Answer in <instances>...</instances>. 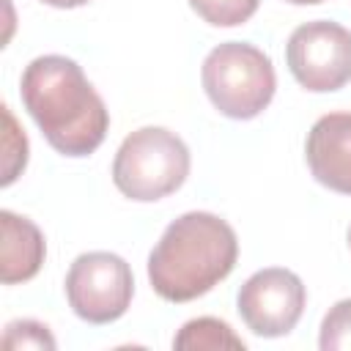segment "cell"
<instances>
[{
  "mask_svg": "<svg viewBox=\"0 0 351 351\" xmlns=\"http://www.w3.org/2000/svg\"><path fill=\"white\" fill-rule=\"evenodd\" d=\"M19 96L58 154L88 156L104 143L110 112L77 60L66 55L33 58L22 71Z\"/></svg>",
  "mask_w": 351,
  "mask_h": 351,
  "instance_id": "1",
  "label": "cell"
},
{
  "mask_svg": "<svg viewBox=\"0 0 351 351\" xmlns=\"http://www.w3.org/2000/svg\"><path fill=\"white\" fill-rule=\"evenodd\" d=\"M348 247H351V228H348Z\"/></svg>",
  "mask_w": 351,
  "mask_h": 351,
  "instance_id": "17",
  "label": "cell"
},
{
  "mask_svg": "<svg viewBox=\"0 0 351 351\" xmlns=\"http://www.w3.org/2000/svg\"><path fill=\"white\" fill-rule=\"evenodd\" d=\"M3 348H47V351H55L58 348V340L52 337L49 326L41 324V321H33V318H19V321H11L3 332Z\"/></svg>",
  "mask_w": 351,
  "mask_h": 351,
  "instance_id": "13",
  "label": "cell"
},
{
  "mask_svg": "<svg viewBox=\"0 0 351 351\" xmlns=\"http://www.w3.org/2000/svg\"><path fill=\"white\" fill-rule=\"evenodd\" d=\"M192 11L214 27L244 25L261 5V0H189Z\"/></svg>",
  "mask_w": 351,
  "mask_h": 351,
  "instance_id": "11",
  "label": "cell"
},
{
  "mask_svg": "<svg viewBox=\"0 0 351 351\" xmlns=\"http://www.w3.org/2000/svg\"><path fill=\"white\" fill-rule=\"evenodd\" d=\"M3 121H5V140H3V186H8L27 165V137L19 132L14 115L8 107H3Z\"/></svg>",
  "mask_w": 351,
  "mask_h": 351,
  "instance_id": "14",
  "label": "cell"
},
{
  "mask_svg": "<svg viewBox=\"0 0 351 351\" xmlns=\"http://www.w3.org/2000/svg\"><path fill=\"white\" fill-rule=\"evenodd\" d=\"M173 348L178 351H217V348L244 351V340L230 329V324L211 318V315H200V318L186 321L176 332Z\"/></svg>",
  "mask_w": 351,
  "mask_h": 351,
  "instance_id": "10",
  "label": "cell"
},
{
  "mask_svg": "<svg viewBox=\"0 0 351 351\" xmlns=\"http://www.w3.org/2000/svg\"><path fill=\"white\" fill-rule=\"evenodd\" d=\"M285 3H293V5H315V3H324V0H285Z\"/></svg>",
  "mask_w": 351,
  "mask_h": 351,
  "instance_id": "16",
  "label": "cell"
},
{
  "mask_svg": "<svg viewBox=\"0 0 351 351\" xmlns=\"http://www.w3.org/2000/svg\"><path fill=\"white\" fill-rule=\"evenodd\" d=\"M3 247H0V280L5 285L27 282L38 274L47 258V241L38 225L8 208L0 211Z\"/></svg>",
  "mask_w": 351,
  "mask_h": 351,
  "instance_id": "9",
  "label": "cell"
},
{
  "mask_svg": "<svg viewBox=\"0 0 351 351\" xmlns=\"http://www.w3.org/2000/svg\"><path fill=\"white\" fill-rule=\"evenodd\" d=\"M285 63L304 90H340L351 82V30L332 19L304 22L288 36Z\"/></svg>",
  "mask_w": 351,
  "mask_h": 351,
  "instance_id": "6",
  "label": "cell"
},
{
  "mask_svg": "<svg viewBox=\"0 0 351 351\" xmlns=\"http://www.w3.org/2000/svg\"><path fill=\"white\" fill-rule=\"evenodd\" d=\"M200 80L211 104L233 121L261 115L277 90L271 58L247 41L217 44L203 60Z\"/></svg>",
  "mask_w": 351,
  "mask_h": 351,
  "instance_id": "4",
  "label": "cell"
},
{
  "mask_svg": "<svg viewBox=\"0 0 351 351\" xmlns=\"http://www.w3.org/2000/svg\"><path fill=\"white\" fill-rule=\"evenodd\" d=\"M41 3H47V5H52V8H80V5H85L88 0H41Z\"/></svg>",
  "mask_w": 351,
  "mask_h": 351,
  "instance_id": "15",
  "label": "cell"
},
{
  "mask_svg": "<svg viewBox=\"0 0 351 351\" xmlns=\"http://www.w3.org/2000/svg\"><path fill=\"white\" fill-rule=\"evenodd\" d=\"M63 288L77 318L88 324H112L132 304L134 274L121 255L96 250L74 258Z\"/></svg>",
  "mask_w": 351,
  "mask_h": 351,
  "instance_id": "5",
  "label": "cell"
},
{
  "mask_svg": "<svg viewBox=\"0 0 351 351\" xmlns=\"http://www.w3.org/2000/svg\"><path fill=\"white\" fill-rule=\"evenodd\" d=\"M239 258L236 230L211 211L173 219L148 255V282L165 302H192L222 282Z\"/></svg>",
  "mask_w": 351,
  "mask_h": 351,
  "instance_id": "2",
  "label": "cell"
},
{
  "mask_svg": "<svg viewBox=\"0 0 351 351\" xmlns=\"http://www.w3.org/2000/svg\"><path fill=\"white\" fill-rule=\"evenodd\" d=\"M304 159L318 184L351 195V112L321 115L307 132Z\"/></svg>",
  "mask_w": 351,
  "mask_h": 351,
  "instance_id": "8",
  "label": "cell"
},
{
  "mask_svg": "<svg viewBox=\"0 0 351 351\" xmlns=\"http://www.w3.org/2000/svg\"><path fill=\"white\" fill-rule=\"evenodd\" d=\"M307 302V288L299 274L282 266H269L244 280L236 296V310L247 329L258 337L288 335Z\"/></svg>",
  "mask_w": 351,
  "mask_h": 351,
  "instance_id": "7",
  "label": "cell"
},
{
  "mask_svg": "<svg viewBox=\"0 0 351 351\" xmlns=\"http://www.w3.org/2000/svg\"><path fill=\"white\" fill-rule=\"evenodd\" d=\"M321 351H351V299H340L329 307L318 332Z\"/></svg>",
  "mask_w": 351,
  "mask_h": 351,
  "instance_id": "12",
  "label": "cell"
},
{
  "mask_svg": "<svg viewBox=\"0 0 351 351\" xmlns=\"http://www.w3.org/2000/svg\"><path fill=\"white\" fill-rule=\"evenodd\" d=\"M186 143L165 126H140L123 137L112 159V184L129 200L151 203L176 192L189 176Z\"/></svg>",
  "mask_w": 351,
  "mask_h": 351,
  "instance_id": "3",
  "label": "cell"
}]
</instances>
